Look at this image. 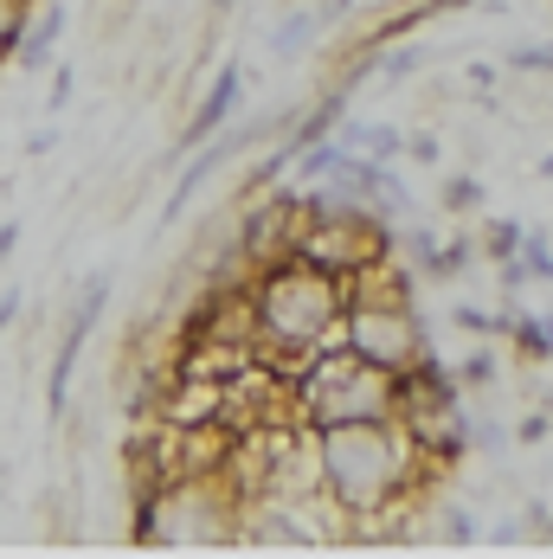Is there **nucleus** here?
Here are the masks:
<instances>
[{
	"label": "nucleus",
	"mask_w": 553,
	"mask_h": 559,
	"mask_svg": "<svg viewBox=\"0 0 553 559\" xmlns=\"http://www.w3.org/2000/svg\"><path fill=\"white\" fill-rule=\"evenodd\" d=\"M425 469H432V456L419 450V438L399 418H354V425H322L316 431L322 496L341 514H354V527L387 514L399 496H412L425 483Z\"/></svg>",
	"instance_id": "f257e3e1"
},
{
	"label": "nucleus",
	"mask_w": 553,
	"mask_h": 559,
	"mask_svg": "<svg viewBox=\"0 0 553 559\" xmlns=\"http://www.w3.org/2000/svg\"><path fill=\"white\" fill-rule=\"evenodd\" d=\"M341 309H348V283L316 271L296 251L251 271L258 360H290V373H296L316 347H341Z\"/></svg>",
	"instance_id": "f03ea898"
},
{
	"label": "nucleus",
	"mask_w": 553,
	"mask_h": 559,
	"mask_svg": "<svg viewBox=\"0 0 553 559\" xmlns=\"http://www.w3.org/2000/svg\"><path fill=\"white\" fill-rule=\"evenodd\" d=\"M392 380L387 367H367L348 347H316L296 367V412L322 425H354V418H392Z\"/></svg>",
	"instance_id": "7ed1b4c3"
},
{
	"label": "nucleus",
	"mask_w": 553,
	"mask_h": 559,
	"mask_svg": "<svg viewBox=\"0 0 553 559\" xmlns=\"http://www.w3.org/2000/svg\"><path fill=\"white\" fill-rule=\"evenodd\" d=\"M341 347L361 354L367 367H387L392 380L419 360H432L425 322L412 309V296H348L341 309Z\"/></svg>",
	"instance_id": "20e7f679"
},
{
	"label": "nucleus",
	"mask_w": 553,
	"mask_h": 559,
	"mask_svg": "<svg viewBox=\"0 0 553 559\" xmlns=\"http://www.w3.org/2000/svg\"><path fill=\"white\" fill-rule=\"evenodd\" d=\"M251 135H258V129H232V142H213V148L200 142V155L187 162V174H180V180H174V193H167L162 219H167V225L180 219V213H187V200H193V193H200V187H207V180H213V174L225 168V162H232V148H245Z\"/></svg>",
	"instance_id": "39448f33"
},
{
	"label": "nucleus",
	"mask_w": 553,
	"mask_h": 559,
	"mask_svg": "<svg viewBox=\"0 0 553 559\" xmlns=\"http://www.w3.org/2000/svg\"><path fill=\"white\" fill-rule=\"evenodd\" d=\"M238 91H245V71H238V64H225L220 78H213V91H207V104H200V110L187 116V129H180V155L220 135V129H225V116H232V104H238Z\"/></svg>",
	"instance_id": "423d86ee"
},
{
	"label": "nucleus",
	"mask_w": 553,
	"mask_h": 559,
	"mask_svg": "<svg viewBox=\"0 0 553 559\" xmlns=\"http://www.w3.org/2000/svg\"><path fill=\"white\" fill-rule=\"evenodd\" d=\"M58 39H64V7H46L39 20H26V33L13 39V64L26 71V78H39V71H52L58 64Z\"/></svg>",
	"instance_id": "0eeeda50"
},
{
	"label": "nucleus",
	"mask_w": 553,
	"mask_h": 559,
	"mask_svg": "<svg viewBox=\"0 0 553 559\" xmlns=\"http://www.w3.org/2000/svg\"><path fill=\"white\" fill-rule=\"evenodd\" d=\"M521 271L528 277H541V283H553V245H548V231H521Z\"/></svg>",
	"instance_id": "6e6552de"
},
{
	"label": "nucleus",
	"mask_w": 553,
	"mask_h": 559,
	"mask_svg": "<svg viewBox=\"0 0 553 559\" xmlns=\"http://www.w3.org/2000/svg\"><path fill=\"white\" fill-rule=\"evenodd\" d=\"M483 251H490V258H515V251H521V219H490V231H483Z\"/></svg>",
	"instance_id": "1a4fd4ad"
},
{
	"label": "nucleus",
	"mask_w": 553,
	"mask_h": 559,
	"mask_svg": "<svg viewBox=\"0 0 553 559\" xmlns=\"http://www.w3.org/2000/svg\"><path fill=\"white\" fill-rule=\"evenodd\" d=\"M476 206H483V180L457 174V180L444 187V213H457V219H463V213H476Z\"/></svg>",
	"instance_id": "9d476101"
},
{
	"label": "nucleus",
	"mask_w": 553,
	"mask_h": 559,
	"mask_svg": "<svg viewBox=\"0 0 553 559\" xmlns=\"http://www.w3.org/2000/svg\"><path fill=\"white\" fill-rule=\"evenodd\" d=\"M26 20H33V7H26V0H0V58L13 52V39L26 33Z\"/></svg>",
	"instance_id": "9b49d317"
},
{
	"label": "nucleus",
	"mask_w": 553,
	"mask_h": 559,
	"mask_svg": "<svg viewBox=\"0 0 553 559\" xmlns=\"http://www.w3.org/2000/svg\"><path fill=\"white\" fill-rule=\"evenodd\" d=\"M490 380H496V354H490V347H476V354L457 367V386H490Z\"/></svg>",
	"instance_id": "f8f14e48"
},
{
	"label": "nucleus",
	"mask_w": 553,
	"mask_h": 559,
	"mask_svg": "<svg viewBox=\"0 0 553 559\" xmlns=\"http://www.w3.org/2000/svg\"><path fill=\"white\" fill-rule=\"evenodd\" d=\"M425 64V46H405V52H387L380 58V71H387V84H399V78H412Z\"/></svg>",
	"instance_id": "ddd939ff"
},
{
	"label": "nucleus",
	"mask_w": 553,
	"mask_h": 559,
	"mask_svg": "<svg viewBox=\"0 0 553 559\" xmlns=\"http://www.w3.org/2000/svg\"><path fill=\"white\" fill-rule=\"evenodd\" d=\"M508 64H515V71H553V46H515Z\"/></svg>",
	"instance_id": "4468645a"
},
{
	"label": "nucleus",
	"mask_w": 553,
	"mask_h": 559,
	"mask_svg": "<svg viewBox=\"0 0 553 559\" xmlns=\"http://www.w3.org/2000/svg\"><path fill=\"white\" fill-rule=\"evenodd\" d=\"M444 534H450L457 547H470V540H476V527H470V514H463V508H444Z\"/></svg>",
	"instance_id": "2eb2a0df"
},
{
	"label": "nucleus",
	"mask_w": 553,
	"mask_h": 559,
	"mask_svg": "<svg viewBox=\"0 0 553 559\" xmlns=\"http://www.w3.org/2000/svg\"><path fill=\"white\" fill-rule=\"evenodd\" d=\"M71 84H78V78H71L64 64H52V91H46V110H64V104H71Z\"/></svg>",
	"instance_id": "dca6fc26"
},
{
	"label": "nucleus",
	"mask_w": 553,
	"mask_h": 559,
	"mask_svg": "<svg viewBox=\"0 0 553 559\" xmlns=\"http://www.w3.org/2000/svg\"><path fill=\"white\" fill-rule=\"evenodd\" d=\"M548 431H553V412H534V418H521V431H515V438H521V444H541Z\"/></svg>",
	"instance_id": "f3484780"
},
{
	"label": "nucleus",
	"mask_w": 553,
	"mask_h": 559,
	"mask_svg": "<svg viewBox=\"0 0 553 559\" xmlns=\"http://www.w3.org/2000/svg\"><path fill=\"white\" fill-rule=\"evenodd\" d=\"M405 155H412L419 168H432V162H438L444 148H438V142H432V135H419V142H405Z\"/></svg>",
	"instance_id": "a211bd4d"
},
{
	"label": "nucleus",
	"mask_w": 553,
	"mask_h": 559,
	"mask_svg": "<svg viewBox=\"0 0 553 559\" xmlns=\"http://www.w3.org/2000/svg\"><path fill=\"white\" fill-rule=\"evenodd\" d=\"M58 148V129H33V135H26V155H52Z\"/></svg>",
	"instance_id": "6ab92c4d"
},
{
	"label": "nucleus",
	"mask_w": 553,
	"mask_h": 559,
	"mask_svg": "<svg viewBox=\"0 0 553 559\" xmlns=\"http://www.w3.org/2000/svg\"><path fill=\"white\" fill-rule=\"evenodd\" d=\"M13 251H20V225L7 219V225H0V271H7V258H13Z\"/></svg>",
	"instance_id": "aec40b11"
},
{
	"label": "nucleus",
	"mask_w": 553,
	"mask_h": 559,
	"mask_svg": "<svg viewBox=\"0 0 553 559\" xmlns=\"http://www.w3.org/2000/svg\"><path fill=\"white\" fill-rule=\"evenodd\" d=\"M502 283H508V289H521V283H528V271H521V258H502Z\"/></svg>",
	"instance_id": "412c9836"
},
{
	"label": "nucleus",
	"mask_w": 553,
	"mask_h": 559,
	"mask_svg": "<svg viewBox=\"0 0 553 559\" xmlns=\"http://www.w3.org/2000/svg\"><path fill=\"white\" fill-rule=\"evenodd\" d=\"M13 316H20V296H0V335L13 329Z\"/></svg>",
	"instance_id": "4be33fe9"
},
{
	"label": "nucleus",
	"mask_w": 553,
	"mask_h": 559,
	"mask_svg": "<svg viewBox=\"0 0 553 559\" xmlns=\"http://www.w3.org/2000/svg\"><path fill=\"white\" fill-rule=\"evenodd\" d=\"M541 360H553V322H541Z\"/></svg>",
	"instance_id": "5701e85b"
},
{
	"label": "nucleus",
	"mask_w": 553,
	"mask_h": 559,
	"mask_svg": "<svg viewBox=\"0 0 553 559\" xmlns=\"http://www.w3.org/2000/svg\"><path fill=\"white\" fill-rule=\"evenodd\" d=\"M541 174H548V180H553V155H548V162H541Z\"/></svg>",
	"instance_id": "b1692460"
},
{
	"label": "nucleus",
	"mask_w": 553,
	"mask_h": 559,
	"mask_svg": "<svg viewBox=\"0 0 553 559\" xmlns=\"http://www.w3.org/2000/svg\"><path fill=\"white\" fill-rule=\"evenodd\" d=\"M225 7H232V0H213V13H225Z\"/></svg>",
	"instance_id": "393cba45"
}]
</instances>
